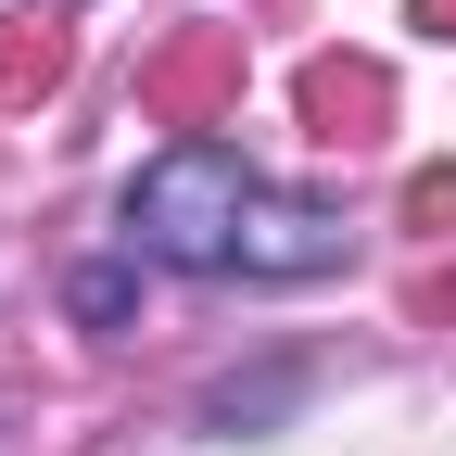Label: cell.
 <instances>
[{
	"label": "cell",
	"mask_w": 456,
	"mask_h": 456,
	"mask_svg": "<svg viewBox=\"0 0 456 456\" xmlns=\"http://www.w3.org/2000/svg\"><path fill=\"white\" fill-rule=\"evenodd\" d=\"M127 241L165 254V266H191V279H330L342 266V216L266 191L228 140H178V152L140 165Z\"/></svg>",
	"instance_id": "6da1fadb"
},
{
	"label": "cell",
	"mask_w": 456,
	"mask_h": 456,
	"mask_svg": "<svg viewBox=\"0 0 456 456\" xmlns=\"http://www.w3.org/2000/svg\"><path fill=\"white\" fill-rule=\"evenodd\" d=\"M228 102H241V26H178L140 64V114H152V127H191L203 140Z\"/></svg>",
	"instance_id": "7a4b0ae2"
},
{
	"label": "cell",
	"mask_w": 456,
	"mask_h": 456,
	"mask_svg": "<svg viewBox=\"0 0 456 456\" xmlns=\"http://www.w3.org/2000/svg\"><path fill=\"white\" fill-rule=\"evenodd\" d=\"M380 127H393V64L317 51V64H305V140L317 152H380Z\"/></svg>",
	"instance_id": "3957f363"
},
{
	"label": "cell",
	"mask_w": 456,
	"mask_h": 456,
	"mask_svg": "<svg viewBox=\"0 0 456 456\" xmlns=\"http://www.w3.org/2000/svg\"><path fill=\"white\" fill-rule=\"evenodd\" d=\"M64 64H77V26H64V13H13V26H0V114L51 102Z\"/></svg>",
	"instance_id": "277c9868"
},
{
	"label": "cell",
	"mask_w": 456,
	"mask_h": 456,
	"mask_svg": "<svg viewBox=\"0 0 456 456\" xmlns=\"http://www.w3.org/2000/svg\"><path fill=\"white\" fill-rule=\"evenodd\" d=\"M419 26H431V38H456V0H419Z\"/></svg>",
	"instance_id": "5b68a950"
}]
</instances>
